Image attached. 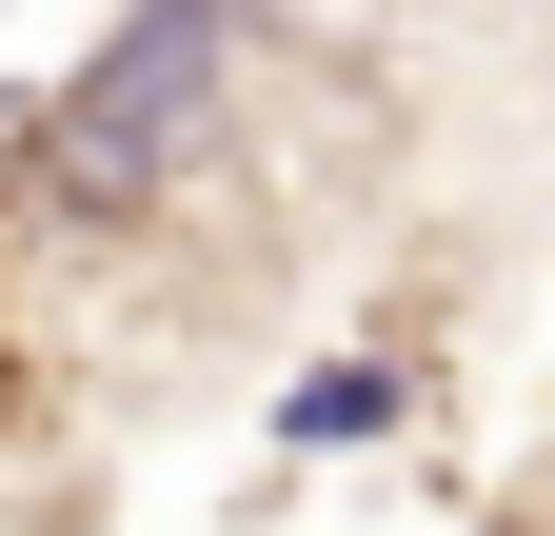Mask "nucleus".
Listing matches in <instances>:
<instances>
[{"instance_id": "1", "label": "nucleus", "mask_w": 555, "mask_h": 536, "mask_svg": "<svg viewBox=\"0 0 555 536\" xmlns=\"http://www.w3.org/2000/svg\"><path fill=\"white\" fill-rule=\"evenodd\" d=\"M219 80H238V0H139V21L40 100V219L60 239H139L179 199V159L219 140Z\"/></svg>"}, {"instance_id": "2", "label": "nucleus", "mask_w": 555, "mask_h": 536, "mask_svg": "<svg viewBox=\"0 0 555 536\" xmlns=\"http://www.w3.org/2000/svg\"><path fill=\"white\" fill-rule=\"evenodd\" d=\"M377 418H397V378H377V358H337V378L278 397V437H377Z\"/></svg>"}]
</instances>
